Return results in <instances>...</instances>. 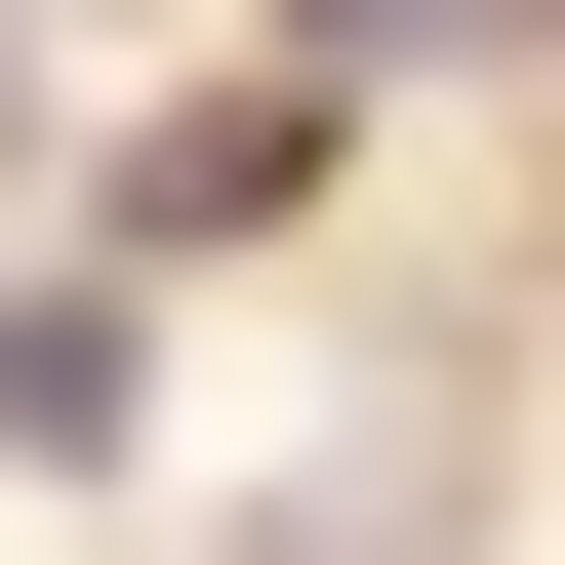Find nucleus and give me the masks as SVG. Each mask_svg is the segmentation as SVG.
<instances>
[{
	"label": "nucleus",
	"mask_w": 565,
	"mask_h": 565,
	"mask_svg": "<svg viewBox=\"0 0 565 565\" xmlns=\"http://www.w3.org/2000/svg\"><path fill=\"white\" fill-rule=\"evenodd\" d=\"M121 404H162V364H121V282H0V445H41V484H121Z\"/></svg>",
	"instance_id": "nucleus-1"
}]
</instances>
